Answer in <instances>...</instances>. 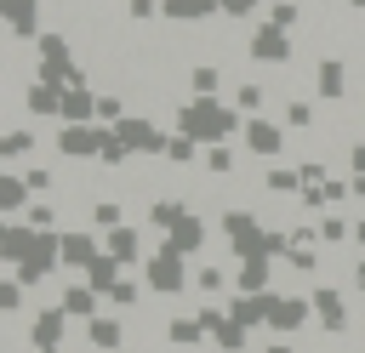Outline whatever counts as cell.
Returning a JSON list of instances; mask_svg holds the SVG:
<instances>
[{
	"mask_svg": "<svg viewBox=\"0 0 365 353\" xmlns=\"http://www.w3.org/2000/svg\"><path fill=\"white\" fill-rule=\"evenodd\" d=\"M200 325H205V336H211L217 353H245V347H251L245 325H240L234 313H222V307H200Z\"/></svg>",
	"mask_w": 365,
	"mask_h": 353,
	"instance_id": "cell-8",
	"label": "cell"
},
{
	"mask_svg": "<svg viewBox=\"0 0 365 353\" xmlns=\"http://www.w3.org/2000/svg\"><path fill=\"white\" fill-rule=\"evenodd\" d=\"M160 17V0H125V23H148Z\"/></svg>",
	"mask_w": 365,
	"mask_h": 353,
	"instance_id": "cell-40",
	"label": "cell"
},
{
	"mask_svg": "<svg viewBox=\"0 0 365 353\" xmlns=\"http://www.w3.org/2000/svg\"><path fill=\"white\" fill-rule=\"evenodd\" d=\"M314 91H319V102H348V57L319 51L314 57Z\"/></svg>",
	"mask_w": 365,
	"mask_h": 353,
	"instance_id": "cell-9",
	"label": "cell"
},
{
	"mask_svg": "<svg viewBox=\"0 0 365 353\" xmlns=\"http://www.w3.org/2000/svg\"><path fill=\"white\" fill-rule=\"evenodd\" d=\"M348 171H354V176H365V137H354V142H348Z\"/></svg>",
	"mask_w": 365,
	"mask_h": 353,
	"instance_id": "cell-42",
	"label": "cell"
},
{
	"mask_svg": "<svg viewBox=\"0 0 365 353\" xmlns=\"http://www.w3.org/2000/svg\"><path fill=\"white\" fill-rule=\"evenodd\" d=\"M23 222L40 228V233H51V228H57V199H34V205L23 211Z\"/></svg>",
	"mask_w": 365,
	"mask_h": 353,
	"instance_id": "cell-34",
	"label": "cell"
},
{
	"mask_svg": "<svg viewBox=\"0 0 365 353\" xmlns=\"http://www.w3.org/2000/svg\"><path fill=\"white\" fill-rule=\"evenodd\" d=\"M23 182H29L34 194H51V188H57V165H29V171H23Z\"/></svg>",
	"mask_w": 365,
	"mask_h": 353,
	"instance_id": "cell-38",
	"label": "cell"
},
{
	"mask_svg": "<svg viewBox=\"0 0 365 353\" xmlns=\"http://www.w3.org/2000/svg\"><path fill=\"white\" fill-rule=\"evenodd\" d=\"M160 17L177 28H200V23L222 17V0H160Z\"/></svg>",
	"mask_w": 365,
	"mask_h": 353,
	"instance_id": "cell-15",
	"label": "cell"
},
{
	"mask_svg": "<svg viewBox=\"0 0 365 353\" xmlns=\"http://www.w3.org/2000/svg\"><path fill=\"white\" fill-rule=\"evenodd\" d=\"M34 80H57V85H80V80H86L68 28H46V34L34 40Z\"/></svg>",
	"mask_w": 365,
	"mask_h": 353,
	"instance_id": "cell-2",
	"label": "cell"
},
{
	"mask_svg": "<svg viewBox=\"0 0 365 353\" xmlns=\"http://www.w3.org/2000/svg\"><path fill=\"white\" fill-rule=\"evenodd\" d=\"M234 171H240L234 148H222V142H217V148H205V176H234Z\"/></svg>",
	"mask_w": 365,
	"mask_h": 353,
	"instance_id": "cell-33",
	"label": "cell"
},
{
	"mask_svg": "<svg viewBox=\"0 0 365 353\" xmlns=\"http://www.w3.org/2000/svg\"><path fill=\"white\" fill-rule=\"evenodd\" d=\"M29 154H34V131H23V125L0 131V159H29Z\"/></svg>",
	"mask_w": 365,
	"mask_h": 353,
	"instance_id": "cell-31",
	"label": "cell"
},
{
	"mask_svg": "<svg viewBox=\"0 0 365 353\" xmlns=\"http://www.w3.org/2000/svg\"><path fill=\"white\" fill-rule=\"evenodd\" d=\"M194 159H200V137L171 131V137H165V165H194Z\"/></svg>",
	"mask_w": 365,
	"mask_h": 353,
	"instance_id": "cell-29",
	"label": "cell"
},
{
	"mask_svg": "<svg viewBox=\"0 0 365 353\" xmlns=\"http://www.w3.org/2000/svg\"><path fill=\"white\" fill-rule=\"evenodd\" d=\"M308 313H314V302H308V296H285V290H274V302H268V330L297 336V330L308 325Z\"/></svg>",
	"mask_w": 365,
	"mask_h": 353,
	"instance_id": "cell-10",
	"label": "cell"
},
{
	"mask_svg": "<svg viewBox=\"0 0 365 353\" xmlns=\"http://www.w3.org/2000/svg\"><path fill=\"white\" fill-rule=\"evenodd\" d=\"M63 91H68V85H57V80H29V85H23L29 120H63Z\"/></svg>",
	"mask_w": 365,
	"mask_h": 353,
	"instance_id": "cell-11",
	"label": "cell"
},
{
	"mask_svg": "<svg viewBox=\"0 0 365 353\" xmlns=\"http://www.w3.org/2000/svg\"><path fill=\"white\" fill-rule=\"evenodd\" d=\"M234 290H251V296L274 290V256H245L234 268Z\"/></svg>",
	"mask_w": 365,
	"mask_h": 353,
	"instance_id": "cell-19",
	"label": "cell"
},
{
	"mask_svg": "<svg viewBox=\"0 0 365 353\" xmlns=\"http://www.w3.org/2000/svg\"><path fill=\"white\" fill-rule=\"evenodd\" d=\"M57 239H63V268H68V273H86V268L103 256V239L86 233V228H68V233H57Z\"/></svg>",
	"mask_w": 365,
	"mask_h": 353,
	"instance_id": "cell-13",
	"label": "cell"
},
{
	"mask_svg": "<svg viewBox=\"0 0 365 353\" xmlns=\"http://www.w3.org/2000/svg\"><path fill=\"white\" fill-rule=\"evenodd\" d=\"M359 251H365V211L354 216V256H359Z\"/></svg>",
	"mask_w": 365,
	"mask_h": 353,
	"instance_id": "cell-44",
	"label": "cell"
},
{
	"mask_svg": "<svg viewBox=\"0 0 365 353\" xmlns=\"http://www.w3.org/2000/svg\"><path fill=\"white\" fill-rule=\"evenodd\" d=\"M262 353H297V342H285V336H279V342H268Z\"/></svg>",
	"mask_w": 365,
	"mask_h": 353,
	"instance_id": "cell-45",
	"label": "cell"
},
{
	"mask_svg": "<svg viewBox=\"0 0 365 353\" xmlns=\"http://www.w3.org/2000/svg\"><path fill=\"white\" fill-rule=\"evenodd\" d=\"M234 108H240V114H262V108H268V85L240 80V85H234Z\"/></svg>",
	"mask_w": 365,
	"mask_h": 353,
	"instance_id": "cell-30",
	"label": "cell"
},
{
	"mask_svg": "<svg viewBox=\"0 0 365 353\" xmlns=\"http://www.w3.org/2000/svg\"><path fill=\"white\" fill-rule=\"evenodd\" d=\"M108 302H114V307H137V285H131V279H120V285L108 290Z\"/></svg>",
	"mask_w": 365,
	"mask_h": 353,
	"instance_id": "cell-41",
	"label": "cell"
},
{
	"mask_svg": "<svg viewBox=\"0 0 365 353\" xmlns=\"http://www.w3.org/2000/svg\"><path fill=\"white\" fill-rule=\"evenodd\" d=\"M103 251H108L114 262H148V256H143V228H131V222H120L114 233H103Z\"/></svg>",
	"mask_w": 365,
	"mask_h": 353,
	"instance_id": "cell-21",
	"label": "cell"
},
{
	"mask_svg": "<svg viewBox=\"0 0 365 353\" xmlns=\"http://www.w3.org/2000/svg\"><path fill=\"white\" fill-rule=\"evenodd\" d=\"M40 11H46V0H0L6 34H17V40H40V34H46V28H40Z\"/></svg>",
	"mask_w": 365,
	"mask_h": 353,
	"instance_id": "cell-12",
	"label": "cell"
},
{
	"mask_svg": "<svg viewBox=\"0 0 365 353\" xmlns=\"http://www.w3.org/2000/svg\"><path fill=\"white\" fill-rule=\"evenodd\" d=\"M97 302H103V290H97V285H86V279H74V285H63V302H57V307H63L68 319H80V325H86V319H97Z\"/></svg>",
	"mask_w": 365,
	"mask_h": 353,
	"instance_id": "cell-20",
	"label": "cell"
},
{
	"mask_svg": "<svg viewBox=\"0 0 365 353\" xmlns=\"http://www.w3.org/2000/svg\"><path fill=\"white\" fill-rule=\"evenodd\" d=\"M86 216H91V228H103V233H114V228L125 222V205H120L114 194H103V199H86Z\"/></svg>",
	"mask_w": 365,
	"mask_h": 353,
	"instance_id": "cell-23",
	"label": "cell"
},
{
	"mask_svg": "<svg viewBox=\"0 0 365 353\" xmlns=\"http://www.w3.org/2000/svg\"><path fill=\"white\" fill-rule=\"evenodd\" d=\"M354 199H359V205H365V176H354Z\"/></svg>",
	"mask_w": 365,
	"mask_h": 353,
	"instance_id": "cell-46",
	"label": "cell"
},
{
	"mask_svg": "<svg viewBox=\"0 0 365 353\" xmlns=\"http://www.w3.org/2000/svg\"><path fill=\"white\" fill-rule=\"evenodd\" d=\"M171 120H177V131H188V137H200V142H228L234 131H245L240 125V108H228L222 97H188V102H177L171 108Z\"/></svg>",
	"mask_w": 365,
	"mask_h": 353,
	"instance_id": "cell-1",
	"label": "cell"
},
{
	"mask_svg": "<svg viewBox=\"0 0 365 353\" xmlns=\"http://www.w3.org/2000/svg\"><path fill=\"white\" fill-rule=\"evenodd\" d=\"M80 336H86V347H91V353H120V347H125V319L97 313V319H86V325H80Z\"/></svg>",
	"mask_w": 365,
	"mask_h": 353,
	"instance_id": "cell-14",
	"label": "cell"
},
{
	"mask_svg": "<svg viewBox=\"0 0 365 353\" xmlns=\"http://www.w3.org/2000/svg\"><path fill=\"white\" fill-rule=\"evenodd\" d=\"M240 137H245V154H257V159H279V154L291 148V131H285V120H268V114H251Z\"/></svg>",
	"mask_w": 365,
	"mask_h": 353,
	"instance_id": "cell-7",
	"label": "cell"
},
{
	"mask_svg": "<svg viewBox=\"0 0 365 353\" xmlns=\"http://www.w3.org/2000/svg\"><path fill=\"white\" fill-rule=\"evenodd\" d=\"M291 57H297L291 28H274V23L262 17V23L245 34V63H251V68H268V74H274V68H291Z\"/></svg>",
	"mask_w": 365,
	"mask_h": 353,
	"instance_id": "cell-3",
	"label": "cell"
},
{
	"mask_svg": "<svg viewBox=\"0 0 365 353\" xmlns=\"http://www.w3.org/2000/svg\"><path fill=\"white\" fill-rule=\"evenodd\" d=\"M222 85V63H188V91L194 97H217Z\"/></svg>",
	"mask_w": 365,
	"mask_h": 353,
	"instance_id": "cell-26",
	"label": "cell"
},
{
	"mask_svg": "<svg viewBox=\"0 0 365 353\" xmlns=\"http://www.w3.org/2000/svg\"><path fill=\"white\" fill-rule=\"evenodd\" d=\"M279 120H285V131H308L314 125V102L308 97H279Z\"/></svg>",
	"mask_w": 365,
	"mask_h": 353,
	"instance_id": "cell-28",
	"label": "cell"
},
{
	"mask_svg": "<svg viewBox=\"0 0 365 353\" xmlns=\"http://www.w3.org/2000/svg\"><path fill=\"white\" fill-rule=\"evenodd\" d=\"M63 336H68V313L63 307H40L29 319V347H63Z\"/></svg>",
	"mask_w": 365,
	"mask_h": 353,
	"instance_id": "cell-17",
	"label": "cell"
},
{
	"mask_svg": "<svg viewBox=\"0 0 365 353\" xmlns=\"http://www.w3.org/2000/svg\"><path fill=\"white\" fill-rule=\"evenodd\" d=\"M165 342H171V347H182V353H194V347H200V342H211V336H205L200 313H171V319H165Z\"/></svg>",
	"mask_w": 365,
	"mask_h": 353,
	"instance_id": "cell-22",
	"label": "cell"
},
{
	"mask_svg": "<svg viewBox=\"0 0 365 353\" xmlns=\"http://www.w3.org/2000/svg\"><path fill=\"white\" fill-rule=\"evenodd\" d=\"M29 194H34V188H29L23 176H11V171L0 176V211H6V216H17V211H29V205H34Z\"/></svg>",
	"mask_w": 365,
	"mask_h": 353,
	"instance_id": "cell-25",
	"label": "cell"
},
{
	"mask_svg": "<svg viewBox=\"0 0 365 353\" xmlns=\"http://www.w3.org/2000/svg\"><path fill=\"white\" fill-rule=\"evenodd\" d=\"M114 137H120V148L131 154V159H148V154H165V131L148 120V114H125L120 125H114Z\"/></svg>",
	"mask_w": 365,
	"mask_h": 353,
	"instance_id": "cell-6",
	"label": "cell"
},
{
	"mask_svg": "<svg viewBox=\"0 0 365 353\" xmlns=\"http://www.w3.org/2000/svg\"><path fill=\"white\" fill-rule=\"evenodd\" d=\"M143 285H148L154 296H177V290H188L194 279H188V268H182V256L160 245V251H154V256L143 262Z\"/></svg>",
	"mask_w": 365,
	"mask_h": 353,
	"instance_id": "cell-5",
	"label": "cell"
},
{
	"mask_svg": "<svg viewBox=\"0 0 365 353\" xmlns=\"http://www.w3.org/2000/svg\"><path fill=\"white\" fill-rule=\"evenodd\" d=\"M308 302H314V319H319L325 336H348V330H354V307H348V290H342V285H325V279H319V285L308 290Z\"/></svg>",
	"mask_w": 365,
	"mask_h": 353,
	"instance_id": "cell-4",
	"label": "cell"
},
{
	"mask_svg": "<svg viewBox=\"0 0 365 353\" xmlns=\"http://www.w3.org/2000/svg\"><path fill=\"white\" fill-rule=\"evenodd\" d=\"M194 290H205V296H217V290H228V268H217V262H205V268L194 273Z\"/></svg>",
	"mask_w": 365,
	"mask_h": 353,
	"instance_id": "cell-37",
	"label": "cell"
},
{
	"mask_svg": "<svg viewBox=\"0 0 365 353\" xmlns=\"http://www.w3.org/2000/svg\"><path fill=\"white\" fill-rule=\"evenodd\" d=\"M40 245V228H29V222H6L0 228V256L17 268V262H29V251Z\"/></svg>",
	"mask_w": 365,
	"mask_h": 353,
	"instance_id": "cell-18",
	"label": "cell"
},
{
	"mask_svg": "<svg viewBox=\"0 0 365 353\" xmlns=\"http://www.w3.org/2000/svg\"><path fill=\"white\" fill-rule=\"evenodd\" d=\"M262 194H302V171L268 159V171H262Z\"/></svg>",
	"mask_w": 365,
	"mask_h": 353,
	"instance_id": "cell-24",
	"label": "cell"
},
{
	"mask_svg": "<svg viewBox=\"0 0 365 353\" xmlns=\"http://www.w3.org/2000/svg\"><path fill=\"white\" fill-rule=\"evenodd\" d=\"M23 290H29V285H23L17 273H11V279H0V313H6V319H17V313H23Z\"/></svg>",
	"mask_w": 365,
	"mask_h": 353,
	"instance_id": "cell-35",
	"label": "cell"
},
{
	"mask_svg": "<svg viewBox=\"0 0 365 353\" xmlns=\"http://www.w3.org/2000/svg\"><path fill=\"white\" fill-rule=\"evenodd\" d=\"M319 222V245H354V222H342V216H314Z\"/></svg>",
	"mask_w": 365,
	"mask_h": 353,
	"instance_id": "cell-32",
	"label": "cell"
},
{
	"mask_svg": "<svg viewBox=\"0 0 365 353\" xmlns=\"http://www.w3.org/2000/svg\"><path fill=\"white\" fill-rule=\"evenodd\" d=\"M165 251H177V256H200V251H205V216H200V211H182V222L165 233Z\"/></svg>",
	"mask_w": 365,
	"mask_h": 353,
	"instance_id": "cell-16",
	"label": "cell"
},
{
	"mask_svg": "<svg viewBox=\"0 0 365 353\" xmlns=\"http://www.w3.org/2000/svg\"><path fill=\"white\" fill-rule=\"evenodd\" d=\"M348 290H354V296H365V251H359V256H354V268H348Z\"/></svg>",
	"mask_w": 365,
	"mask_h": 353,
	"instance_id": "cell-43",
	"label": "cell"
},
{
	"mask_svg": "<svg viewBox=\"0 0 365 353\" xmlns=\"http://www.w3.org/2000/svg\"><path fill=\"white\" fill-rule=\"evenodd\" d=\"M251 11H268V6H262V0H222V17H228V23H245Z\"/></svg>",
	"mask_w": 365,
	"mask_h": 353,
	"instance_id": "cell-39",
	"label": "cell"
},
{
	"mask_svg": "<svg viewBox=\"0 0 365 353\" xmlns=\"http://www.w3.org/2000/svg\"><path fill=\"white\" fill-rule=\"evenodd\" d=\"M342 6H348V11H365V0H342Z\"/></svg>",
	"mask_w": 365,
	"mask_h": 353,
	"instance_id": "cell-47",
	"label": "cell"
},
{
	"mask_svg": "<svg viewBox=\"0 0 365 353\" xmlns=\"http://www.w3.org/2000/svg\"><path fill=\"white\" fill-rule=\"evenodd\" d=\"M262 17H268L274 28H302V6H297V0H274Z\"/></svg>",
	"mask_w": 365,
	"mask_h": 353,
	"instance_id": "cell-36",
	"label": "cell"
},
{
	"mask_svg": "<svg viewBox=\"0 0 365 353\" xmlns=\"http://www.w3.org/2000/svg\"><path fill=\"white\" fill-rule=\"evenodd\" d=\"M120 268H125V262H114V256H108V251H103V256H97V262H91V268H86V273H80V279H86V285H97V290H103V296H108V290H114V285H120Z\"/></svg>",
	"mask_w": 365,
	"mask_h": 353,
	"instance_id": "cell-27",
	"label": "cell"
}]
</instances>
